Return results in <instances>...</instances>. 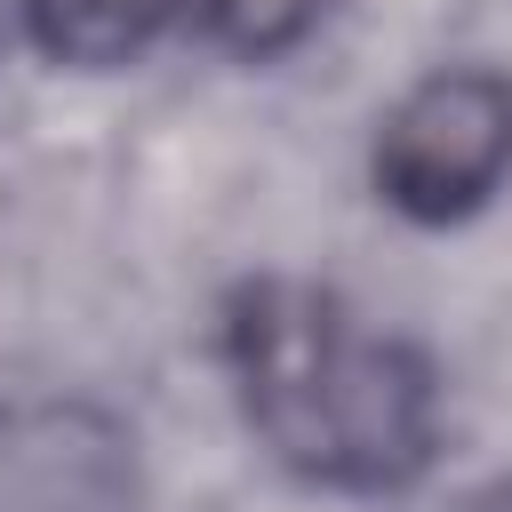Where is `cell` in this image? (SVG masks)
<instances>
[{
  "mask_svg": "<svg viewBox=\"0 0 512 512\" xmlns=\"http://www.w3.org/2000/svg\"><path fill=\"white\" fill-rule=\"evenodd\" d=\"M376 200L408 224H464L512 176V80L488 64H440L408 80L368 144Z\"/></svg>",
  "mask_w": 512,
  "mask_h": 512,
  "instance_id": "7a4b0ae2",
  "label": "cell"
},
{
  "mask_svg": "<svg viewBox=\"0 0 512 512\" xmlns=\"http://www.w3.org/2000/svg\"><path fill=\"white\" fill-rule=\"evenodd\" d=\"M168 24H184V0H24L32 48L72 72H112L144 56Z\"/></svg>",
  "mask_w": 512,
  "mask_h": 512,
  "instance_id": "277c9868",
  "label": "cell"
},
{
  "mask_svg": "<svg viewBox=\"0 0 512 512\" xmlns=\"http://www.w3.org/2000/svg\"><path fill=\"white\" fill-rule=\"evenodd\" d=\"M224 360L256 440L328 488H400L440 440L432 360L312 280H256L232 296Z\"/></svg>",
  "mask_w": 512,
  "mask_h": 512,
  "instance_id": "6da1fadb",
  "label": "cell"
},
{
  "mask_svg": "<svg viewBox=\"0 0 512 512\" xmlns=\"http://www.w3.org/2000/svg\"><path fill=\"white\" fill-rule=\"evenodd\" d=\"M496 512H512V488H504V504H496Z\"/></svg>",
  "mask_w": 512,
  "mask_h": 512,
  "instance_id": "8992f818",
  "label": "cell"
},
{
  "mask_svg": "<svg viewBox=\"0 0 512 512\" xmlns=\"http://www.w3.org/2000/svg\"><path fill=\"white\" fill-rule=\"evenodd\" d=\"M320 16H328V0H184V24H192L208 48L240 56V64L288 56Z\"/></svg>",
  "mask_w": 512,
  "mask_h": 512,
  "instance_id": "5b68a950",
  "label": "cell"
},
{
  "mask_svg": "<svg viewBox=\"0 0 512 512\" xmlns=\"http://www.w3.org/2000/svg\"><path fill=\"white\" fill-rule=\"evenodd\" d=\"M128 440L88 408H0V512H128Z\"/></svg>",
  "mask_w": 512,
  "mask_h": 512,
  "instance_id": "3957f363",
  "label": "cell"
}]
</instances>
